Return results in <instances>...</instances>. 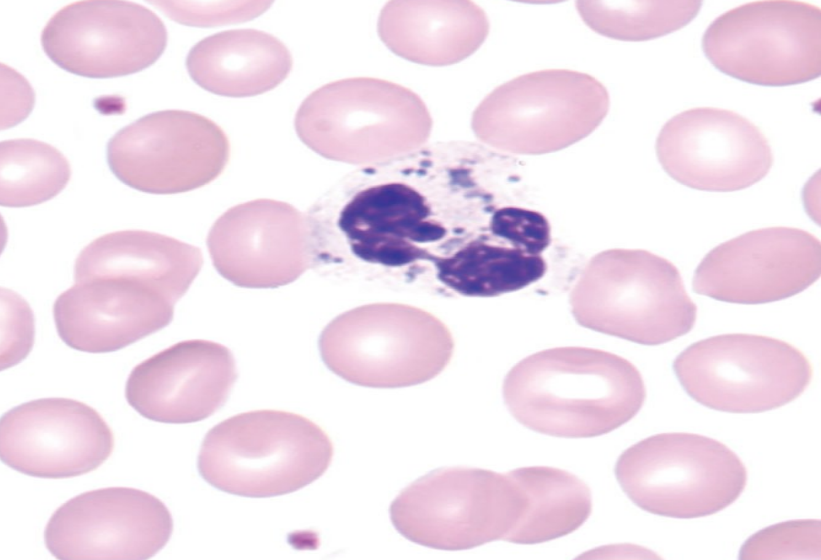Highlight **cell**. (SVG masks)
Masks as SVG:
<instances>
[{
	"label": "cell",
	"instance_id": "obj_5",
	"mask_svg": "<svg viewBox=\"0 0 821 560\" xmlns=\"http://www.w3.org/2000/svg\"><path fill=\"white\" fill-rule=\"evenodd\" d=\"M318 345L330 371L373 388L427 382L446 368L454 351L452 334L438 317L401 303L366 304L336 316Z\"/></svg>",
	"mask_w": 821,
	"mask_h": 560
},
{
	"label": "cell",
	"instance_id": "obj_26",
	"mask_svg": "<svg viewBox=\"0 0 821 560\" xmlns=\"http://www.w3.org/2000/svg\"><path fill=\"white\" fill-rule=\"evenodd\" d=\"M701 1L578 0L577 11L596 33L622 41H645L681 29L698 14Z\"/></svg>",
	"mask_w": 821,
	"mask_h": 560
},
{
	"label": "cell",
	"instance_id": "obj_6",
	"mask_svg": "<svg viewBox=\"0 0 821 560\" xmlns=\"http://www.w3.org/2000/svg\"><path fill=\"white\" fill-rule=\"evenodd\" d=\"M609 105L607 89L593 76L547 69L493 90L473 112L471 127L477 139L498 151L540 155L589 136Z\"/></svg>",
	"mask_w": 821,
	"mask_h": 560
},
{
	"label": "cell",
	"instance_id": "obj_17",
	"mask_svg": "<svg viewBox=\"0 0 821 560\" xmlns=\"http://www.w3.org/2000/svg\"><path fill=\"white\" fill-rule=\"evenodd\" d=\"M207 247L217 272L242 288L282 287L310 270L305 214L283 201L228 209L211 227Z\"/></svg>",
	"mask_w": 821,
	"mask_h": 560
},
{
	"label": "cell",
	"instance_id": "obj_1",
	"mask_svg": "<svg viewBox=\"0 0 821 560\" xmlns=\"http://www.w3.org/2000/svg\"><path fill=\"white\" fill-rule=\"evenodd\" d=\"M502 392L520 424L563 438L609 433L631 420L646 397L642 376L630 361L579 346L525 357L505 376Z\"/></svg>",
	"mask_w": 821,
	"mask_h": 560
},
{
	"label": "cell",
	"instance_id": "obj_20",
	"mask_svg": "<svg viewBox=\"0 0 821 560\" xmlns=\"http://www.w3.org/2000/svg\"><path fill=\"white\" fill-rule=\"evenodd\" d=\"M378 34L396 55L427 66H448L475 53L486 40L485 11L468 0L389 1Z\"/></svg>",
	"mask_w": 821,
	"mask_h": 560
},
{
	"label": "cell",
	"instance_id": "obj_12",
	"mask_svg": "<svg viewBox=\"0 0 821 560\" xmlns=\"http://www.w3.org/2000/svg\"><path fill=\"white\" fill-rule=\"evenodd\" d=\"M41 44L59 67L76 75L110 78L139 72L162 55L167 31L145 6L89 0L66 5L45 25Z\"/></svg>",
	"mask_w": 821,
	"mask_h": 560
},
{
	"label": "cell",
	"instance_id": "obj_2",
	"mask_svg": "<svg viewBox=\"0 0 821 560\" xmlns=\"http://www.w3.org/2000/svg\"><path fill=\"white\" fill-rule=\"evenodd\" d=\"M294 125L300 140L322 157L363 166L422 148L432 118L412 90L357 77L312 92L298 108Z\"/></svg>",
	"mask_w": 821,
	"mask_h": 560
},
{
	"label": "cell",
	"instance_id": "obj_13",
	"mask_svg": "<svg viewBox=\"0 0 821 560\" xmlns=\"http://www.w3.org/2000/svg\"><path fill=\"white\" fill-rule=\"evenodd\" d=\"M172 516L154 495L109 487L79 494L49 519L44 542L60 560H144L169 541Z\"/></svg>",
	"mask_w": 821,
	"mask_h": 560
},
{
	"label": "cell",
	"instance_id": "obj_29",
	"mask_svg": "<svg viewBox=\"0 0 821 560\" xmlns=\"http://www.w3.org/2000/svg\"><path fill=\"white\" fill-rule=\"evenodd\" d=\"M489 231L508 245L530 255H541L551 243V227L540 212L517 206L496 209Z\"/></svg>",
	"mask_w": 821,
	"mask_h": 560
},
{
	"label": "cell",
	"instance_id": "obj_7",
	"mask_svg": "<svg viewBox=\"0 0 821 560\" xmlns=\"http://www.w3.org/2000/svg\"><path fill=\"white\" fill-rule=\"evenodd\" d=\"M526 506L525 493L509 472L446 467L402 490L391 503L390 518L414 543L458 551L504 540Z\"/></svg>",
	"mask_w": 821,
	"mask_h": 560
},
{
	"label": "cell",
	"instance_id": "obj_18",
	"mask_svg": "<svg viewBox=\"0 0 821 560\" xmlns=\"http://www.w3.org/2000/svg\"><path fill=\"white\" fill-rule=\"evenodd\" d=\"M237 372L231 351L216 342H178L136 365L125 387L129 405L161 423L198 422L227 400Z\"/></svg>",
	"mask_w": 821,
	"mask_h": 560
},
{
	"label": "cell",
	"instance_id": "obj_24",
	"mask_svg": "<svg viewBox=\"0 0 821 560\" xmlns=\"http://www.w3.org/2000/svg\"><path fill=\"white\" fill-rule=\"evenodd\" d=\"M436 278L467 297H496L539 281L547 271L542 255H530L508 244L476 238L451 255H437Z\"/></svg>",
	"mask_w": 821,
	"mask_h": 560
},
{
	"label": "cell",
	"instance_id": "obj_10",
	"mask_svg": "<svg viewBox=\"0 0 821 560\" xmlns=\"http://www.w3.org/2000/svg\"><path fill=\"white\" fill-rule=\"evenodd\" d=\"M702 48L714 67L744 82H808L821 73V10L803 1L746 3L709 25Z\"/></svg>",
	"mask_w": 821,
	"mask_h": 560
},
{
	"label": "cell",
	"instance_id": "obj_25",
	"mask_svg": "<svg viewBox=\"0 0 821 560\" xmlns=\"http://www.w3.org/2000/svg\"><path fill=\"white\" fill-rule=\"evenodd\" d=\"M0 203L27 207L43 203L67 185L71 170L53 146L34 139H13L0 146Z\"/></svg>",
	"mask_w": 821,
	"mask_h": 560
},
{
	"label": "cell",
	"instance_id": "obj_3",
	"mask_svg": "<svg viewBox=\"0 0 821 560\" xmlns=\"http://www.w3.org/2000/svg\"><path fill=\"white\" fill-rule=\"evenodd\" d=\"M333 445L308 418L281 410L232 416L208 431L198 455L202 478L239 496L263 498L299 490L329 467Z\"/></svg>",
	"mask_w": 821,
	"mask_h": 560
},
{
	"label": "cell",
	"instance_id": "obj_9",
	"mask_svg": "<svg viewBox=\"0 0 821 560\" xmlns=\"http://www.w3.org/2000/svg\"><path fill=\"white\" fill-rule=\"evenodd\" d=\"M684 390L718 411L758 413L800 396L812 378L807 357L791 344L752 334H724L697 341L674 360Z\"/></svg>",
	"mask_w": 821,
	"mask_h": 560
},
{
	"label": "cell",
	"instance_id": "obj_14",
	"mask_svg": "<svg viewBox=\"0 0 821 560\" xmlns=\"http://www.w3.org/2000/svg\"><path fill=\"white\" fill-rule=\"evenodd\" d=\"M664 171L697 190L745 189L769 172L773 156L763 133L729 110L699 107L672 117L656 140Z\"/></svg>",
	"mask_w": 821,
	"mask_h": 560
},
{
	"label": "cell",
	"instance_id": "obj_23",
	"mask_svg": "<svg viewBox=\"0 0 821 560\" xmlns=\"http://www.w3.org/2000/svg\"><path fill=\"white\" fill-rule=\"evenodd\" d=\"M509 474L524 491L527 506L504 541L544 543L572 533L590 516V489L576 475L549 466L521 467Z\"/></svg>",
	"mask_w": 821,
	"mask_h": 560
},
{
	"label": "cell",
	"instance_id": "obj_28",
	"mask_svg": "<svg viewBox=\"0 0 821 560\" xmlns=\"http://www.w3.org/2000/svg\"><path fill=\"white\" fill-rule=\"evenodd\" d=\"M172 20L189 26L210 27L254 19L272 1H151Z\"/></svg>",
	"mask_w": 821,
	"mask_h": 560
},
{
	"label": "cell",
	"instance_id": "obj_21",
	"mask_svg": "<svg viewBox=\"0 0 821 560\" xmlns=\"http://www.w3.org/2000/svg\"><path fill=\"white\" fill-rule=\"evenodd\" d=\"M203 264L199 248L170 236L142 230L98 237L78 255L76 282L116 278L149 287L172 303L188 290Z\"/></svg>",
	"mask_w": 821,
	"mask_h": 560
},
{
	"label": "cell",
	"instance_id": "obj_11",
	"mask_svg": "<svg viewBox=\"0 0 821 560\" xmlns=\"http://www.w3.org/2000/svg\"><path fill=\"white\" fill-rule=\"evenodd\" d=\"M229 154L227 136L215 122L182 110L145 115L119 130L107 145L113 174L151 194L183 193L212 182Z\"/></svg>",
	"mask_w": 821,
	"mask_h": 560
},
{
	"label": "cell",
	"instance_id": "obj_16",
	"mask_svg": "<svg viewBox=\"0 0 821 560\" xmlns=\"http://www.w3.org/2000/svg\"><path fill=\"white\" fill-rule=\"evenodd\" d=\"M113 447L106 421L77 400H32L7 411L0 422L2 462L33 477L59 479L91 472Z\"/></svg>",
	"mask_w": 821,
	"mask_h": 560
},
{
	"label": "cell",
	"instance_id": "obj_15",
	"mask_svg": "<svg viewBox=\"0 0 821 560\" xmlns=\"http://www.w3.org/2000/svg\"><path fill=\"white\" fill-rule=\"evenodd\" d=\"M821 244L792 227H768L721 243L700 262L693 290L738 304H761L794 296L819 277Z\"/></svg>",
	"mask_w": 821,
	"mask_h": 560
},
{
	"label": "cell",
	"instance_id": "obj_8",
	"mask_svg": "<svg viewBox=\"0 0 821 560\" xmlns=\"http://www.w3.org/2000/svg\"><path fill=\"white\" fill-rule=\"evenodd\" d=\"M622 490L641 509L672 518L717 513L747 483L739 457L723 443L694 433H661L627 448L615 465Z\"/></svg>",
	"mask_w": 821,
	"mask_h": 560
},
{
	"label": "cell",
	"instance_id": "obj_4",
	"mask_svg": "<svg viewBox=\"0 0 821 560\" xmlns=\"http://www.w3.org/2000/svg\"><path fill=\"white\" fill-rule=\"evenodd\" d=\"M569 302L579 325L642 345L687 334L697 316L678 269L641 249H609L593 256Z\"/></svg>",
	"mask_w": 821,
	"mask_h": 560
},
{
	"label": "cell",
	"instance_id": "obj_27",
	"mask_svg": "<svg viewBox=\"0 0 821 560\" xmlns=\"http://www.w3.org/2000/svg\"><path fill=\"white\" fill-rule=\"evenodd\" d=\"M740 559H820V521H789L770 526L750 537Z\"/></svg>",
	"mask_w": 821,
	"mask_h": 560
},
{
	"label": "cell",
	"instance_id": "obj_30",
	"mask_svg": "<svg viewBox=\"0 0 821 560\" xmlns=\"http://www.w3.org/2000/svg\"><path fill=\"white\" fill-rule=\"evenodd\" d=\"M33 316L26 303L20 313H9L2 308L1 368L20 362L33 344Z\"/></svg>",
	"mask_w": 821,
	"mask_h": 560
},
{
	"label": "cell",
	"instance_id": "obj_19",
	"mask_svg": "<svg viewBox=\"0 0 821 560\" xmlns=\"http://www.w3.org/2000/svg\"><path fill=\"white\" fill-rule=\"evenodd\" d=\"M173 314L174 303L159 292L116 278L76 282L53 306L61 340L89 353L122 349L166 327Z\"/></svg>",
	"mask_w": 821,
	"mask_h": 560
},
{
	"label": "cell",
	"instance_id": "obj_22",
	"mask_svg": "<svg viewBox=\"0 0 821 560\" xmlns=\"http://www.w3.org/2000/svg\"><path fill=\"white\" fill-rule=\"evenodd\" d=\"M186 67L201 88L221 96L248 97L278 86L292 68L288 48L255 29L222 31L195 44Z\"/></svg>",
	"mask_w": 821,
	"mask_h": 560
}]
</instances>
